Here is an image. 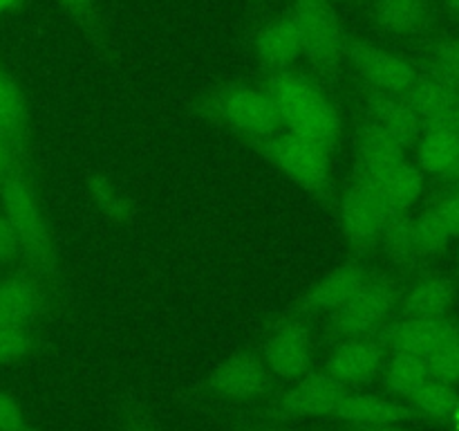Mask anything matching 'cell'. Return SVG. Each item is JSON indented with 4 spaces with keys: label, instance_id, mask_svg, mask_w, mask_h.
Wrapping results in <instances>:
<instances>
[{
    "label": "cell",
    "instance_id": "cell-17",
    "mask_svg": "<svg viewBox=\"0 0 459 431\" xmlns=\"http://www.w3.org/2000/svg\"><path fill=\"white\" fill-rule=\"evenodd\" d=\"M368 281V269L359 260H350L323 277L307 295L300 299V312H334L345 303L363 283Z\"/></svg>",
    "mask_w": 459,
    "mask_h": 431
},
{
    "label": "cell",
    "instance_id": "cell-39",
    "mask_svg": "<svg viewBox=\"0 0 459 431\" xmlns=\"http://www.w3.org/2000/svg\"><path fill=\"white\" fill-rule=\"evenodd\" d=\"M444 4H446L453 16L459 18V0H444Z\"/></svg>",
    "mask_w": 459,
    "mask_h": 431
},
{
    "label": "cell",
    "instance_id": "cell-9",
    "mask_svg": "<svg viewBox=\"0 0 459 431\" xmlns=\"http://www.w3.org/2000/svg\"><path fill=\"white\" fill-rule=\"evenodd\" d=\"M385 344L379 330L361 337H345L325 362V373L343 386L363 384L377 375L384 364Z\"/></svg>",
    "mask_w": 459,
    "mask_h": 431
},
{
    "label": "cell",
    "instance_id": "cell-42",
    "mask_svg": "<svg viewBox=\"0 0 459 431\" xmlns=\"http://www.w3.org/2000/svg\"><path fill=\"white\" fill-rule=\"evenodd\" d=\"M448 175H451V178H457V180H459V155H457L455 164H453V169L448 171Z\"/></svg>",
    "mask_w": 459,
    "mask_h": 431
},
{
    "label": "cell",
    "instance_id": "cell-23",
    "mask_svg": "<svg viewBox=\"0 0 459 431\" xmlns=\"http://www.w3.org/2000/svg\"><path fill=\"white\" fill-rule=\"evenodd\" d=\"M0 133L18 148L25 151L27 139V101L21 85L0 66Z\"/></svg>",
    "mask_w": 459,
    "mask_h": 431
},
{
    "label": "cell",
    "instance_id": "cell-19",
    "mask_svg": "<svg viewBox=\"0 0 459 431\" xmlns=\"http://www.w3.org/2000/svg\"><path fill=\"white\" fill-rule=\"evenodd\" d=\"M455 301V287L446 277H424L406 292L397 305L403 317L442 319Z\"/></svg>",
    "mask_w": 459,
    "mask_h": 431
},
{
    "label": "cell",
    "instance_id": "cell-6",
    "mask_svg": "<svg viewBox=\"0 0 459 431\" xmlns=\"http://www.w3.org/2000/svg\"><path fill=\"white\" fill-rule=\"evenodd\" d=\"M399 303V287L388 277H368V281L330 312V326L341 337H361L379 330Z\"/></svg>",
    "mask_w": 459,
    "mask_h": 431
},
{
    "label": "cell",
    "instance_id": "cell-3",
    "mask_svg": "<svg viewBox=\"0 0 459 431\" xmlns=\"http://www.w3.org/2000/svg\"><path fill=\"white\" fill-rule=\"evenodd\" d=\"M290 16L300 31L303 57L314 70L325 79L339 75L348 39L332 0H291Z\"/></svg>",
    "mask_w": 459,
    "mask_h": 431
},
{
    "label": "cell",
    "instance_id": "cell-35",
    "mask_svg": "<svg viewBox=\"0 0 459 431\" xmlns=\"http://www.w3.org/2000/svg\"><path fill=\"white\" fill-rule=\"evenodd\" d=\"M27 263L22 247L18 242L16 233H13L12 224L7 223L4 214L0 211V265H18Z\"/></svg>",
    "mask_w": 459,
    "mask_h": 431
},
{
    "label": "cell",
    "instance_id": "cell-27",
    "mask_svg": "<svg viewBox=\"0 0 459 431\" xmlns=\"http://www.w3.org/2000/svg\"><path fill=\"white\" fill-rule=\"evenodd\" d=\"M88 193L106 218L117 220V223H126L128 218H133V198L106 175H92L88 180Z\"/></svg>",
    "mask_w": 459,
    "mask_h": 431
},
{
    "label": "cell",
    "instance_id": "cell-28",
    "mask_svg": "<svg viewBox=\"0 0 459 431\" xmlns=\"http://www.w3.org/2000/svg\"><path fill=\"white\" fill-rule=\"evenodd\" d=\"M412 402L421 413L430 418H442V420H459V398L453 384H446L442 380H429L415 395Z\"/></svg>",
    "mask_w": 459,
    "mask_h": 431
},
{
    "label": "cell",
    "instance_id": "cell-26",
    "mask_svg": "<svg viewBox=\"0 0 459 431\" xmlns=\"http://www.w3.org/2000/svg\"><path fill=\"white\" fill-rule=\"evenodd\" d=\"M429 380H433L426 359L408 353H393L385 364V384L403 398H412Z\"/></svg>",
    "mask_w": 459,
    "mask_h": 431
},
{
    "label": "cell",
    "instance_id": "cell-31",
    "mask_svg": "<svg viewBox=\"0 0 459 431\" xmlns=\"http://www.w3.org/2000/svg\"><path fill=\"white\" fill-rule=\"evenodd\" d=\"M430 373L435 380H442L446 384H457L459 382V328L451 332L437 348L433 350L429 359Z\"/></svg>",
    "mask_w": 459,
    "mask_h": 431
},
{
    "label": "cell",
    "instance_id": "cell-8",
    "mask_svg": "<svg viewBox=\"0 0 459 431\" xmlns=\"http://www.w3.org/2000/svg\"><path fill=\"white\" fill-rule=\"evenodd\" d=\"M345 61L368 85V90L406 94L420 79L415 63H411L402 54H394L366 40H348Z\"/></svg>",
    "mask_w": 459,
    "mask_h": 431
},
{
    "label": "cell",
    "instance_id": "cell-13",
    "mask_svg": "<svg viewBox=\"0 0 459 431\" xmlns=\"http://www.w3.org/2000/svg\"><path fill=\"white\" fill-rule=\"evenodd\" d=\"M48 308V295L39 278L9 274L0 278V328L30 326Z\"/></svg>",
    "mask_w": 459,
    "mask_h": 431
},
{
    "label": "cell",
    "instance_id": "cell-11",
    "mask_svg": "<svg viewBox=\"0 0 459 431\" xmlns=\"http://www.w3.org/2000/svg\"><path fill=\"white\" fill-rule=\"evenodd\" d=\"M366 119L377 128L385 130L390 137L397 139L403 148H411L420 142L424 135V121L411 108L403 94L379 92L368 90L366 92Z\"/></svg>",
    "mask_w": 459,
    "mask_h": 431
},
{
    "label": "cell",
    "instance_id": "cell-16",
    "mask_svg": "<svg viewBox=\"0 0 459 431\" xmlns=\"http://www.w3.org/2000/svg\"><path fill=\"white\" fill-rule=\"evenodd\" d=\"M209 386L224 398L249 400L267 389L269 371L255 355L238 353L211 373Z\"/></svg>",
    "mask_w": 459,
    "mask_h": 431
},
{
    "label": "cell",
    "instance_id": "cell-37",
    "mask_svg": "<svg viewBox=\"0 0 459 431\" xmlns=\"http://www.w3.org/2000/svg\"><path fill=\"white\" fill-rule=\"evenodd\" d=\"M433 209L437 211V216L442 218V223L446 224V229H448V233L453 236V241L459 238V191L444 196L442 200L433 207Z\"/></svg>",
    "mask_w": 459,
    "mask_h": 431
},
{
    "label": "cell",
    "instance_id": "cell-14",
    "mask_svg": "<svg viewBox=\"0 0 459 431\" xmlns=\"http://www.w3.org/2000/svg\"><path fill=\"white\" fill-rule=\"evenodd\" d=\"M348 393V386L327 373H314L282 395L281 411L285 416H330Z\"/></svg>",
    "mask_w": 459,
    "mask_h": 431
},
{
    "label": "cell",
    "instance_id": "cell-24",
    "mask_svg": "<svg viewBox=\"0 0 459 431\" xmlns=\"http://www.w3.org/2000/svg\"><path fill=\"white\" fill-rule=\"evenodd\" d=\"M375 22L393 34H408L429 16V0H372Z\"/></svg>",
    "mask_w": 459,
    "mask_h": 431
},
{
    "label": "cell",
    "instance_id": "cell-30",
    "mask_svg": "<svg viewBox=\"0 0 459 431\" xmlns=\"http://www.w3.org/2000/svg\"><path fill=\"white\" fill-rule=\"evenodd\" d=\"M381 241L388 247V254H393V259L406 260L417 256L415 250V238H412V218L402 211H394L390 214L388 223H385L384 233H381Z\"/></svg>",
    "mask_w": 459,
    "mask_h": 431
},
{
    "label": "cell",
    "instance_id": "cell-22",
    "mask_svg": "<svg viewBox=\"0 0 459 431\" xmlns=\"http://www.w3.org/2000/svg\"><path fill=\"white\" fill-rule=\"evenodd\" d=\"M403 97L411 103L412 110L421 117L424 126L439 119H446L448 115L459 110V90L433 79V76L420 75L415 85Z\"/></svg>",
    "mask_w": 459,
    "mask_h": 431
},
{
    "label": "cell",
    "instance_id": "cell-2",
    "mask_svg": "<svg viewBox=\"0 0 459 431\" xmlns=\"http://www.w3.org/2000/svg\"><path fill=\"white\" fill-rule=\"evenodd\" d=\"M0 211L12 224L27 263L34 265L43 274L56 277L58 263L49 224L45 220L43 209H40L34 184H31L22 164L16 166L0 182Z\"/></svg>",
    "mask_w": 459,
    "mask_h": 431
},
{
    "label": "cell",
    "instance_id": "cell-38",
    "mask_svg": "<svg viewBox=\"0 0 459 431\" xmlns=\"http://www.w3.org/2000/svg\"><path fill=\"white\" fill-rule=\"evenodd\" d=\"M363 431H406V429H399L397 425H384V427H366Z\"/></svg>",
    "mask_w": 459,
    "mask_h": 431
},
{
    "label": "cell",
    "instance_id": "cell-41",
    "mask_svg": "<svg viewBox=\"0 0 459 431\" xmlns=\"http://www.w3.org/2000/svg\"><path fill=\"white\" fill-rule=\"evenodd\" d=\"M130 431H157L155 427H151V425H143V422H139V425H134L133 429Z\"/></svg>",
    "mask_w": 459,
    "mask_h": 431
},
{
    "label": "cell",
    "instance_id": "cell-32",
    "mask_svg": "<svg viewBox=\"0 0 459 431\" xmlns=\"http://www.w3.org/2000/svg\"><path fill=\"white\" fill-rule=\"evenodd\" d=\"M429 70V76L459 90V39L444 40L430 52Z\"/></svg>",
    "mask_w": 459,
    "mask_h": 431
},
{
    "label": "cell",
    "instance_id": "cell-4",
    "mask_svg": "<svg viewBox=\"0 0 459 431\" xmlns=\"http://www.w3.org/2000/svg\"><path fill=\"white\" fill-rule=\"evenodd\" d=\"M264 157L294 180L305 191L325 198L330 191V151L300 135L278 130L272 137L255 142Z\"/></svg>",
    "mask_w": 459,
    "mask_h": 431
},
{
    "label": "cell",
    "instance_id": "cell-25",
    "mask_svg": "<svg viewBox=\"0 0 459 431\" xmlns=\"http://www.w3.org/2000/svg\"><path fill=\"white\" fill-rule=\"evenodd\" d=\"M417 146V166L426 173L448 175L459 155V135L446 130H424Z\"/></svg>",
    "mask_w": 459,
    "mask_h": 431
},
{
    "label": "cell",
    "instance_id": "cell-34",
    "mask_svg": "<svg viewBox=\"0 0 459 431\" xmlns=\"http://www.w3.org/2000/svg\"><path fill=\"white\" fill-rule=\"evenodd\" d=\"M65 13H70L72 21L90 36L99 39L101 36V21H99L97 0H56Z\"/></svg>",
    "mask_w": 459,
    "mask_h": 431
},
{
    "label": "cell",
    "instance_id": "cell-7",
    "mask_svg": "<svg viewBox=\"0 0 459 431\" xmlns=\"http://www.w3.org/2000/svg\"><path fill=\"white\" fill-rule=\"evenodd\" d=\"M390 211L385 207L384 198L377 191L375 182L363 175L354 173L343 200H341V227L350 245L359 251H368L381 241L385 223H388Z\"/></svg>",
    "mask_w": 459,
    "mask_h": 431
},
{
    "label": "cell",
    "instance_id": "cell-20",
    "mask_svg": "<svg viewBox=\"0 0 459 431\" xmlns=\"http://www.w3.org/2000/svg\"><path fill=\"white\" fill-rule=\"evenodd\" d=\"M334 416L366 429V427L397 425V422L406 420L411 411L399 402L379 398V395L348 393L341 400L339 407H336Z\"/></svg>",
    "mask_w": 459,
    "mask_h": 431
},
{
    "label": "cell",
    "instance_id": "cell-40",
    "mask_svg": "<svg viewBox=\"0 0 459 431\" xmlns=\"http://www.w3.org/2000/svg\"><path fill=\"white\" fill-rule=\"evenodd\" d=\"M18 4V0H0V13H7L9 9H13Z\"/></svg>",
    "mask_w": 459,
    "mask_h": 431
},
{
    "label": "cell",
    "instance_id": "cell-12",
    "mask_svg": "<svg viewBox=\"0 0 459 431\" xmlns=\"http://www.w3.org/2000/svg\"><path fill=\"white\" fill-rule=\"evenodd\" d=\"M455 323L442 319H417L403 317L402 321L385 328L381 326V337H384L385 348L393 353H408L415 357L429 359L433 350L455 330Z\"/></svg>",
    "mask_w": 459,
    "mask_h": 431
},
{
    "label": "cell",
    "instance_id": "cell-15",
    "mask_svg": "<svg viewBox=\"0 0 459 431\" xmlns=\"http://www.w3.org/2000/svg\"><path fill=\"white\" fill-rule=\"evenodd\" d=\"M255 54L267 75L291 70V66L303 57L300 31L290 13L272 18L260 30L258 39H255Z\"/></svg>",
    "mask_w": 459,
    "mask_h": 431
},
{
    "label": "cell",
    "instance_id": "cell-21",
    "mask_svg": "<svg viewBox=\"0 0 459 431\" xmlns=\"http://www.w3.org/2000/svg\"><path fill=\"white\" fill-rule=\"evenodd\" d=\"M372 182H375L379 196L384 198L385 207L390 211H402V214H406L424 191V173L420 166L408 162V157L390 166Z\"/></svg>",
    "mask_w": 459,
    "mask_h": 431
},
{
    "label": "cell",
    "instance_id": "cell-43",
    "mask_svg": "<svg viewBox=\"0 0 459 431\" xmlns=\"http://www.w3.org/2000/svg\"><path fill=\"white\" fill-rule=\"evenodd\" d=\"M27 431H31V429H27Z\"/></svg>",
    "mask_w": 459,
    "mask_h": 431
},
{
    "label": "cell",
    "instance_id": "cell-29",
    "mask_svg": "<svg viewBox=\"0 0 459 431\" xmlns=\"http://www.w3.org/2000/svg\"><path fill=\"white\" fill-rule=\"evenodd\" d=\"M412 238H415L417 254L424 256L437 254L453 241L446 224L442 223V218H439L435 209H426L417 218H412Z\"/></svg>",
    "mask_w": 459,
    "mask_h": 431
},
{
    "label": "cell",
    "instance_id": "cell-36",
    "mask_svg": "<svg viewBox=\"0 0 459 431\" xmlns=\"http://www.w3.org/2000/svg\"><path fill=\"white\" fill-rule=\"evenodd\" d=\"M0 431H27L21 404L4 391H0Z\"/></svg>",
    "mask_w": 459,
    "mask_h": 431
},
{
    "label": "cell",
    "instance_id": "cell-1",
    "mask_svg": "<svg viewBox=\"0 0 459 431\" xmlns=\"http://www.w3.org/2000/svg\"><path fill=\"white\" fill-rule=\"evenodd\" d=\"M264 90L273 101L282 130L316 142L330 153L334 151L341 137V115L309 76L291 70L267 75Z\"/></svg>",
    "mask_w": 459,
    "mask_h": 431
},
{
    "label": "cell",
    "instance_id": "cell-10",
    "mask_svg": "<svg viewBox=\"0 0 459 431\" xmlns=\"http://www.w3.org/2000/svg\"><path fill=\"white\" fill-rule=\"evenodd\" d=\"M312 359V328L305 321H287L264 341V364L278 377H299Z\"/></svg>",
    "mask_w": 459,
    "mask_h": 431
},
{
    "label": "cell",
    "instance_id": "cell-5",
    "mask_svg": "<svg viewBox=\"0 0 459 431\" xmlns=\"http://www.w3.org/2000/svg\"><path fill=\"white\" fill-rule=\"evenodd\" d=\"M209 108L222 124L254 144L282 130L276 108L264 88L227 85L211 94Z\"/></svg>",
    "mask_w": 459,
    "mask_h": 431
},
{
    "label": "cell",
    "instance_id": "cell-18",
    "mask_svg": "<svg viewBox=\"0 0 459 431\" xmlns=\"http://www.w3.org/2000/svg\"><path fill=\"white\" fill-rule=\"evenodd\" d=\"M406 151L397 139L366 119L359 130V162L354 173L368 180L379 178L390 166L406 160Z\"/></svg>",
    "mask_w": 459,
    "mask_h": 431
},
{
    "label": "cell",
    "instance_id": "cell-33",
    "mask_svg": "<svg viewBox=\"0 0 459 431\" xmlns=\"http://www.w3.org/2000/svg\"><path fill=\"white\" fill-rule=\"evenodd\" d=\"M34 348V332L27 326L0 328V364L16 362Z\"/></svg>",
    "mask_w": 459,
    "mask_h": 431
}]
</instances>
